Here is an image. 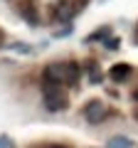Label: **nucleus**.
Here are the masks:
<instances>
[{"label": "nucleus", "instance_id": "1", "mask_svg": "<svg viewBox=\"0 0 138 148\" xmlns=\"http://www.w3.org/2000/svg\"><path fill=\"white\" fill-rule=\"evenodd\" d=\"M57 69H59V79H62V84H67V86H77V82H79V64H74V62H62V64H57Z\"/></svg>", "mask_w": 138, "mask_h": 148}, {"label": "nucleus", "instance_id": "2", "mask_svg": "<svg viewBox=\"0 0 138 148\" xmlns=\"http://www.w3.org/2000/svg\"><path fill=\"white\" fill-rule=\"evenodd\" d=\"M74 12H77V5L72 3V0H59L57 10H54V17H57V20H62V22H67V20H72V17H74Z\"/></svg>", "mask_w": 138, "mask_h": 148}, {"label": "nucleus", "instance_id": "3", "mask_svg": "<svg viewBox=\"0 0 138 148\" xmlns=\"http://www.w3.org/2000/svg\"><path fill=\"white\" fill-rule=\"evenodd\" d=\"M44 106L49 111H59L67 106V99L62 96V91H44Z\"/></svg>", "mask_w": 138, "mask_h": 148}, {"label": "nucleus", "instance_id": "4", "mask_svg": "<svg viewBox=\"0 0 138 148\" xmlns=\"http://www.w3.org/2000/svg\"><path fill=\"white\" fill-rule=\"evenodd\" d=\"M104 114H106V109H104V104H101V101H89V104L84 106V116L89 119L91 123H96Z\"/></svg>", "mask_w": 138, "mask_h": 148}, {"label": "nucleus", "instance_id": "5", "mask_svg": "<svg viewBox=\"0 0 138 148\" xmlns=\"http://www.w3.org/2000/svg\"><path fill=\"white\" fill-rule=\"evenodd\" d=\"M17 12H20L22 17H25L30 25H37V10H35V5H32L30 0H22V3H17Z\"/></svg>", "mask_w": 138, "mask_h": 148}, {"label": "nucleus", "instance_id": "6", "mask_svg": "<svg viewBox=\"0 0 138 148\" xmlns=\"http://www.w3.org/2000/svg\"><path fill=\"white\" fill-rule=\"evenodd\" d=\"M128 74H131V67H128V64H116V67L111 69V79L113 82H123V79H128Z\"/></svg>", "mask_w": 138, "mask_h": 148}, {"label": "nucleus", "instance_id": "7", "mask_svg": "<svg viewBox=\"0 0 138 148\" xmlns=\"http://www.w3.org/2000/svg\"><path fill=\"white\" fill-rule=\"evenodd\" d=\"M109 148H133V141H128L123 136H116V138L109 141Z\"/></svg>", "mask_w": 138, "mask_h": 148}, {"label": "nucleus", "instance_id": "8", "mask_svg": "<svg viewBox=\"0 0 138 148\" xmlns=\"http://www.w3.org/2000/svg\"><path fill=\"white\" fill-rule=\"evenodd\" d=\"M106 35H109V30H106V27H104V30H99V32H94V35H91L89 40H101V37H106Z\"/></svg>", "mask_w": 138, "mask_h": 148}, {"label": "nucleus", "instance_id": "9", "mask_svg": "<svg viewBox=\"0 0 138 148\" xmlns=\"http://www.w3.org/2000/svg\"><path fill=\"white\" fill-rule=\"evenodd\" d=\"M12 49H15V52H32L27 45H12Z\"/></svg>", "mask_w": 138, "mask_h": 148}, {"label": "nucleus", "instance_id": "10", "mask_svg": "<svg viewBox=\"0 0 138 148\" xmlns=\"http://www.w3.org/2000/svg\"><path fill=\"white\" fill-rule=\"evenodd\" d=\"M106 47L109 49H116L118 47V40H106Z\"/></svg>", "mask_w": 138, "mask_h": 148}, {"label": "nucleus", "instance_id": "11", "mask_svg": "<svg viewBox=\"0 0 138 148\" xmlns=\"http://www.w3.org/2000/svg\"><path fill=\"white\" fill-rule=\"evenodd\" d=\"M0 148H12V143L8 138H0Z\"/></svg>", "mask_w": 138, "mask_h": 148}, {"label": "nucleus", "instance_id": "12", "mask_svg": "<svg viewBox=\"0 0 138 148\" xmlns=\"http://www.w3.org/2000/svg\"><path fill=\"white\" fill-rule=\"evenodd\" d=\"M133 99H136V101H138V89H136V91H133Z\"/></svg>", "mask_w": 138, "mask_h": 148}, {"label": "nucleus", "instance_id": "13", "mask_svg": "<svg viewBox=\"0 0 138 148\" xmlns=\"http://www.w3.org/2000/svg\"><path fill=\"white\" fill-rule=\"evenodd\" d=\"M49 148H64V146H49Z\"/></svg>", "mask_w": 138, "mask_h": 148}, {"label": "nucleus", "instance_id": "14", "mask_svg": "<svg viewBox=\"0 0 138 148\" xmlns=\"http://www.w3.org/2000/svg\"><path fill=\"white\" fill-rule=\"evenodd\" d=\"M136 116H138V114H136Z\"/></svg>", "mask_w": 138, "mask_h": 148}]
</instances>
